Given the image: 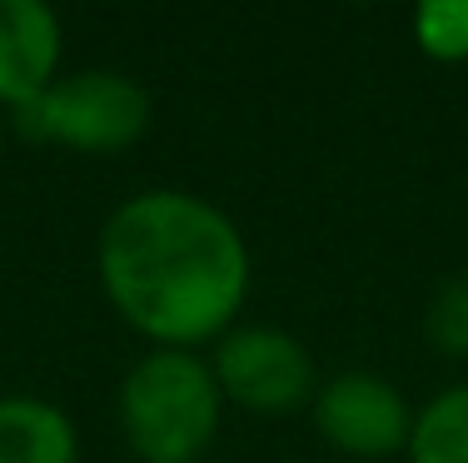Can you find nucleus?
Returning <instances> with one entry per match:
<instances>
[{
    "label": "nucleus",
    "mask_w": 468,
    "mask_h": 463,
    "mask_svg": "<svg viewBox=\"0 0 468 463\" xmlns=\"http://www.w3.org/2000/svg\"><path fill=\"white\" fill-rule=\"evenodd\" d=\"M0 145H5V120H0Z\"/></svg>",
    "instance_id": "11"
},
{
    "label": "nucleus",
    "mask_w": 468,
    "mask_h": 463,
    "mask_svg": "<svg viewBox=\"0 0 468 463\" xmlns=\"http://www.w3.org/2000/svg\"><path fill=\"white\" fill-rule=\"evenodd\" d=\"M10 125L26 140L70 145L80 154H115L150 130V90L120 70H70L55 75V85L30 105L10 110Z\"/></svg>",
    "instance_id": "3"
},
{
    "label": "nucleus",
    "mask_w": 468,
    "mask_h": 463,
    "mask_svg": "<svg viewBox=\"0 0 468 463\" xmlns=\"http://www.w3.org/2000/svg\"><path fill=\"white\" fill-rule=\"evenodd\" d=\"M80 434L50 399L5 394L0 399V463H75Z\"/></svg>",
    "instance_id": "7"
},
{
    "label": "nucleus",
    "mask_w": 468,
    "mask_h": 463,
    "mask_svg": "<svg viewBox=\"0 0 468 463\" xmlns=\"http://www.w3.org/2000/svg\"><path fill=\"white\" fill-rule=\"evenodd\" d=\"M414 46L429 60H468V0H423L414 10Z\"/></svg>",
    "instance_id": "9"
},
{
    "label": "nucleus",
    "mask_w": 468,
    "mask_h": 463,
    "mask_svg": "<svg viewBox=\"0 0 468 463\" xmlns=\"http://www.w3.org/2000/svg\"><path fill=\"white\" fill-rule=\"evenodd\" d=\"M225 394L195 349H150L120 379V428L140 463H195L219 434Z\"/></svg>",
    "instance_id": "2"
},
{
    "label": "nucleus",
    "mask_w": 468,
    "mask_h": 463,
    "mask_svg": "<svg viewBox=\"0 0 468 463\" xmlns=\"http://www.w3.org/2000/svg\"><path fill=\"white\" fill-rule=\"evenodd\" d=\"M409 463H468V384L433 394L414 414Z\"/></svg>",
    "instance_id": "8"
},
{
    "label": "nucleus",
    "mask_w": 468,
    "mask_h": 463,
    "mask_svg": "<svg viewBox=\"0 0 468 463\" xmlns=\"http://www.w3.org/2000/svg\"><path fill=\"white\" fill-rule=\"evenodd\" d=\"M100 289L154 349H195L229 334L250 294V249L219 205L189 190H140L105 219Z\"/></svg>",
    "instance_id": "1"
},
{
    "label": "nucleus",
    "mask_w": 468,
    "mask_h": 463,
    "mask_svg": "<svg viewBox=\"0 0 468 463\" xmlns=\"http://www.w3.org/2000/svg\"><path fill=\"white\" fill-rule=\"evenodd\" d=\"M423 334L439 354L449 359H468V269L449 274V279L433 289L429 314H423Z\"/></svg>",
    "instance_id": "10"
},
{
    "label": "nucleus",
    "mask_w": 468,
    "mask_h": 463,
    "mask_svg": "<svg viewBox=\"0 0 468 463\" xmlns=\"http://www.w3.org/2000/svg\"><path fill=\"white\" fill-rule=\"evenodd\" d=\"M60 75V16L40 0H0V105L20 110Z\"/></svg>",
    "instance_id": "6"
},
{
    "label": "nucleus",
    "mask_w": 468,
    "mask_h": 463,
    "mask_svg": "<svg viewBox=\"0 0 468 463\" xmlns=\"http://www.w3.org/2000/svg\"><path fill=\"white\" fill-rule=\"evenodd\" d=\"M215 384L225 399H234L250 414H294L314 404V354L284 329L244 324L219 334L215 344Z\"/></svg>",
    "instance_id": "4"
},
{
    "label": "nucleus",
    "mask_w": 468,
    "mask_h": 463,
    "mask_svg": "<svg viewBox=\"0 0 468 463\" xmlns=\"http://www.w3.org/2000/svg\"><path fill=\"white\" fill-rule=\"evenodd\" d=\"M314 428L329 448H339L349 458H388L409 448L414 409H409L399 384L349 369V374H334L329 384H319Z\"/></svg>",
    "instance_id": "5"
}]
</instances>
